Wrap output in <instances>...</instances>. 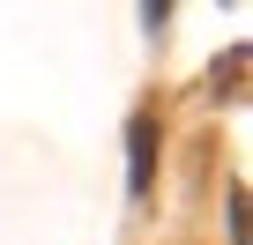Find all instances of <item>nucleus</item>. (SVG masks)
I'll use <instances>...</instances> for the list:
<instances>
[{
    "instance_id": "nucleus-1",
    "label": "nucleus",
    "mask_w": 253,
    "mask_h": 245,
    "mask_svg": "<svg viewBox=\"0 0 253 245\" xmlns=\"http://www.w3.org/2000/svg\"><path fill=\"white\" fill-rule=\"evenodd\" d=\"M149 164H157V119L142 111L126 127V178H134V193H149Z\"/></svg>"
}]
</instances>
